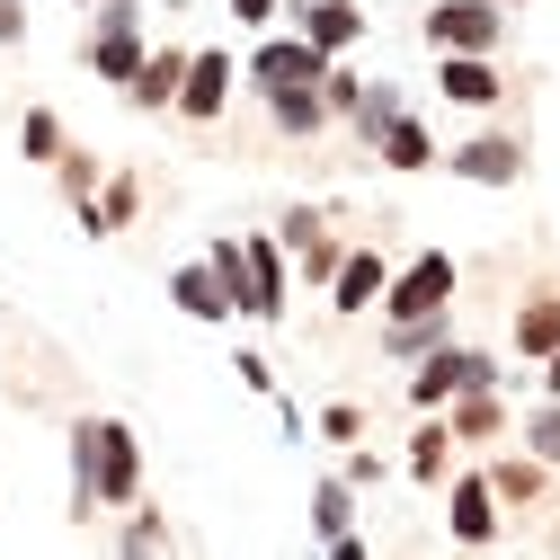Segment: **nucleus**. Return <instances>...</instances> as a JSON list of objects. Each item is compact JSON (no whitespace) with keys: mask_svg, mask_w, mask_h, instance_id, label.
<instances>
[{"mask_svg":"<svg viewBox=\"0 0 560 560\" xmlns=\"http://www.w3.org/2000/svg\"><path fill=\"white\" fill-rule=\"evenodd\" d=\"M72 508H143V445L125 418H81L72 428Z\"/></svg>","mask_w":560,"mask_h":560,"instance_id":"1","label":"nucleus"},{"mask_svg":"<svg viewBox=\"0 0 560 560\" xmlns=\"http://www.w3.org/2000/svg\"><path fill=\"white\" fill-rule=\"evenodd\" d=\"M463 392H499V357H480V347H463V338H445L436 357H418V374H409V409L418 418H436Z\"/></svg>","mask_w":560,"mask_h":560,"instance_id":"2","label":"nucleus"},{"mask_svg":"<svg viewBox=\"0 0 560 560\" xmlns=\"http://www.w3.org/2000/svg\"><path fill=\"white\" fill-rule=\"evenodd\" d=\"M445 312H454V258L445 249H418L409 267H392L383 320H445Z\"/></svg>","mask_w":560,"mask_h":560,"instance_id":"3","label":"nucleus"},{"mask_svg":"<svg viewBox=\"0 0 560 560\" xmlns=\"http://www.w3.org/2000/svg\"><path fill=\"white\" fill-rule=\"evenodd\" d=\"M143 19H133V0H107V10H98V27H90V45H81V62H90V72L98 81H133V72H143Z\"/></svg>","mask_w":560,"mask_h":560,"instance_id":"4","label":"nucleus"},{"mask_svg":"<svg viewBox=\"0 0 560 560\" xmlns=\"http://www.w3.org/2000/svg\"><path fill=\"white\" fill-rule=\"evenodd\" d=\"M428 45L436 54H499L508 45V10L499 0H436L428 10Z\"/></svg>","mask_w":560,"mask_h":560,"instance_id":"5","label":"nucleus"},{"mask_svg":"<svg viewBox=\"0 0 560 560\" xmlns=\"http://www.w3.org/2000/svg\"><path fill=\"white\" fill-rule=\"evenodd\" d=\"M232 81H241V62H232L223 45H196V54H187V81H178V116H187V125H214V116L232 107Z\"/></svg>","mask_w":560,"mask_h":560,"instance_id":"6","label":"nucleus"},{"mask_svg":"<svg viewBox=\"0 0 560 560\" xmlns=\"http://www.w3.org/2000/svg\"><path fill=\"white\" fill-rule=\"evenodd\" d=\"M445 170L463 187H516L525 178V133H471V143H454Z\"/></svg>","mask_w":560,"mask_h":560,"instance_id":"7","label":"nucleus"},{"mask_svg":"<svg viewBox=\"0 0 560 560\" xmlns=\"http://www.w3.org/2000/svg\"><path fill=\"white\" fill-rule=\"evenodd\" d=\"M445 534H454L463 551L499 542V499H489V471H454V480H445Z\"/></svg>","mask_w":560,"mask_h":560,"instance_id":"8","label":"nucleus"},{"mask_svg":"<svg viewBox=\"0 0 560 560\" xmlns=\"http://www.w3.org/2000/svg\"><path fill=\"white\" fill-rule=\"evenodd\" d=\"M320 72H329V54H312L303 36H258V54H249L258 90H320Z\"/></svg>","mask_w":560,"mask_h":560,"instance_id":"9","label":"nucleus"},{"mask_svg":"<svg viewBox=\"0 0 560 560\" xmlns=\"http://www.w3.org/2000/svg\"><path fill=\"white\" fill-rule=\"evenodd\" d=\"M241 267H249V285H241V320H285V241H241Z\"/></svg>","mask_w":560,"mask_h":560,"instance_id":"10","label":"nucleus"},{"mask_svg":"<svg viewBox=\"0 0 560 560\" xmlns=\"http://www.w3.org/2000/svg\"><path fill=\"white\" fill-rule=\"evenodd\" d=\"M436 90L454 107H471V116H489V107L508 98V81H499V62H489V54H436Z\"/></svg>","mask_w":560,"mask_h":560,"instance_id":"11","label":"nucleus"},{"mask_svg":"<svg viewBox=\"0 0 560 560\" xmlns=\"http://www.w3.org/2000/svg\"><path fill=\"white\" fill-rule=\"evenodd\" d=\"M294 19H303L294 36H303L312 54H329V62H338L347 45H365V19H357V0H294Z\"/></svg>","mask_w":560,"mask_h":560,"instance_id":"12","label":"nucleus"},{"mask_svg":"<svg viewBox=\"0 0 560 560\" xmlns=\"http://www.w3.org/2000/svg\"><path fill=\"white\" fill-rule=\"evenodd\" d=\"M178 81H187V45H152L143 72L125 81V98L143 107V116H170V107H178Z\"/></svg>","mask_w":560,"mask_h":560,"instance_id":"13","label":"nucleus"},{"mask_svg":"<svg viewBox=\"0 0 560 560\" xmlns=\"http://www.w3.org/2000/svg\"><path fill=\"white\" fill-rule=\"evenodd\" d=\"M383 285H392L383 249H347V258H338V276H329V312H374V303H383Z\"/></svg>","mask_w":560,"mask_h":560,"instance_id":"14","label":"nucleus"},{"mask_svg":"<svg viewBox=\"0 0 560 560\" xmlns=\"http://www.w3.org/2000/svg\"><path fill=\"white\" fill-rule=\"evenodd\" d=\"M170 303H178L187 320H232V294H223V276L205 267V258H187V267L170 276Z\"/></svg>","mask_w":560,"mask_h":560,"instance_id":"15","label":"nucleus"},{"mask_svg":"<svg viewBox=\"0 0 560 560\" xmlns=\"http://www.w3.org/2000/svg\"><path fill=\"white\" fill-rule=\"evenodd\" d=\"M374 152H383V170H436V133H428V125H418V116L400 107V116L374 133Z\"/></svg>","mask_w":560,"mask_h":560,"instance_id":"16","label":"nucleus"},{"mask_svg":"<svg viewBox=\"0 0 560 560\" xmlns=\"http://www.w3.org/2000/svg\"><path fill=\"white\" fill-rule=\"evenodd\" d=\"M436 418L454 428V445H489V436L508 428V409H499V392H463V400H445Z\"/></svg>","mask_w":560,"mask_h":560,"instance_id":"17","label":"nucleus"},{"mask_svg":"<svg viewBox=\"0 0 560 560\" xmlns=\"http://www.w3.org/2000/svg\"><path fill=\"white\" fill-rule=\"evenodd\" d=\"M551 347H560V294H534V303L516 312V357H525V365H542Z\"/></svg>","mask_w":560,"mask_h":560,"instance_id":"18","label":"nucleus"},{"mask_svg":"<svg viewBox=\"0 0 560 560\" xmlns=\"http://www.w3.org/2000/svg\"><path fill=\"white\" fill-rule=\"evenodd\" d=\"M267 116H276V133H285V143H303V133H320V125H329L320 90H267Z\"/></svg>","mask_w":560,"mask_h":560,"instance_id":"19","label":"nucleus"},{"mask_svg":"<svg viewBox=\"0 0 560 560\" xmlns=\"http://www.w3.org/2000/svg\"><path fill=\"white\" fill-rule=\"evenodd\" d=\"M445 463H454V428H445V418H428V428L409 436V480H454Z\"/></svg>","mask_w":560,"mask_h":560,"instance_id":"20","label":"nucleus"},{"mask_svg":"<svg viewBox=\"0 0 560 560\" xmlns=\"http://www.w3.org/2000/svg\"><path fill=\"white\" fill-rule=\"evenodd\" d=\"M312 534L329 542V534H357V489H347V480H320L312 489Z\"/></svg>","mask_w":560,"mask_h":560,"instance_id":"21","label":"nucleus"},{"mask_svg":"<svg viewBox=\"0 0 560 560\" xmlns=\"http://www.w3.org/2000/svg\"><path fill=\"white\" fill-rule=\"evenodd\" d=\"M19 152H27L36 170H54L62 152H72V143H62V116H54V107H27V125H19Z\"/></svg>","mask_w":560,"mask_h":560,"instance_id":"22","label":"nucleus"},{"mask_svg":"<svg viewBox=\"0 0 560 560\" xmlns=\"http://www.w3.org/2000/svg\"><path fill=\"white\" fill-rule=\"evenodd\" d=\"M489 499H508V508L542 499V463H534V454H516V463H489Z\"/></svg>","mask_w":560,"mask_h":560,"instance_id":"23","label":"nucleus"},{"mask_svg":"<svg viewBox=\"0 0 560 560\" xmlns=\"http://www.w3.org/2000/svg\"><path fill=\"white\" fill-rule=\"evenodd\" d=\"M445 338H454V320H392V329H383V347H392V357H409V365L436 357Z\"/></svg>","mask_w":560,"mask_h":560,"instance_id":"24","label":"nucleus"},{"mask_svg":"<svg viewBox=\"0 0 560 560\" xmlns=\"http://www.w3.org/2000/svg\"><path fill=\"white\" fill-rule=\"evenodd\" d=\"M525 454H534V463H542V471H551V463H560V400H542V409H534V418H525Z\"/></svg>","mask_w":560,"mask_h":560,"instance_id":"25","label":"nucleus"},{"mask_svg":"<svg viewBox=\"0 0 560 560\" xmlns=\"http://www.w3.org/2000/svg\"><path fill=\"white\" fill-rule=\"evenodd\" d=\"M338 241H312V249H294V276H303V285H329V276H338Z\"/></svg>","mask_w":560,"mask_h":560,"instance_id":"26","label":"nucleus"},{"mask_svg":"<svg viewBox=\"0 0 560 560\" xmlns=\"http://www.w3.org/2000/svg\"><path fill=\"white\" fill-rule=\"evenodd\" d=\"M320 436H329V445H357V436H365V409H357V400H329V409H320Z\"/></svg>","mask_w":560,"mask_h":560,"instance_id":"27","label":"nucleus"},{"mask_svg":"<svg viewBox=\"0 0 560 560\" xmlns=\"http://www.w3.org/2000/svg\"><path fill=\"white\" fill-rule=\"evenodd\" d=\"M125 560H161V516H152V508H133V525H125Z\"/></svg>","mask_w":560,"mask_h":560,"instance_id":"28","label":"nucleus"},{"mask_svg":"<svg viewBox=\"0 0 560 560\" xmlns=\"http://www.w3.org/2000/svg\"><path fill=\"white\" fill-rule=\"evenodd\" d=\"M312 241H329V223L312 214V205H294V214H285V249H312Z\"/></svg>","mask_w":560,"mask_h":560,"instance_id":"29","label":"nucleus"},{"mask_svg":"<svg viewBox=\"0 0 560 560\" xmlns=\"http://www.w3.org/2000/svg\"><path fill=\"white\" fill-rule=\"evenodd\" d=\"M0 45H27V0H0Z\"/></svg>","mask_w":560,"mask_h":560,"instance_id":"30","label":"nucleus"},{"mask_svg":"<svg viewBox=\"0 0 560 560\" xmlns=\"http://www.w3.org/2000/svg\"><path fill=\"white\" fill-rule=\"evenodd\" d=\"M232 19L241 27H276V0H232Z\"/></svg>","mask_w":560,"mask_h":560,"instance_id":"31","label":"nucleus"},{"mask_svg":"<svg viewBox=\"0 0 560 560\" xmlns=\"http://www.w3.org/2000/svg\"><path fill=\"white\" fill-rule=\"evenodd\" d=\"M329 560H365V542L357 534H329Z\"/></svg>","mask_w":560,"mask_h":560,"instance_id":"32","label":"nucleus"},{"mask_svg":"<svg viewBox=\"0 0 560 560\" xmlns=\"http://www.w3.org/2000/svg\"><path fill=\"white\" fill-rule=\"evenodd\" d=\"M542 392L560 400V347H551V357H542Z\"/></svg>","mask_w":560,"mask_h":560,"instance_id":"33","label":"nucleus"},{"mask_svg":"<svg viewBox=\"0 0 560 560\" xmlns=\"http://www.w3.org/2000/svg\"><path fill=\"white\" fill-rule=\"evenodd\" d=\"M72 10H107V0H72Z\"/></svg>","mask_w":560,"mask_h":560,"instance_id":"34","label":"nucleus"},{"mask_svg":"<svg viewBox=\"0 0 560 560\" xmlns=\"http://www.w3.org/2000/svg\"><path fill=\"white\" fill-rule=\"evenodd\" d=\"M499 10H525V0H499Z\"/></svg>","mask_w":560,"mask_h":560,"instance_id":"35","label":"nucleus"}]
</instances>
